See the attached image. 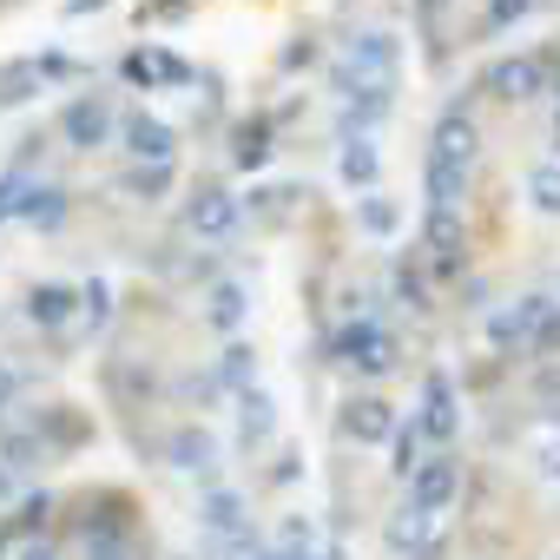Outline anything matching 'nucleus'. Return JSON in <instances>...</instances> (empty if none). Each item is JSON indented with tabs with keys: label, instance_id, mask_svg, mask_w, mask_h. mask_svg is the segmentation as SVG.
Listing matches in <instances>:
<instances>
[{
	"label": "nucleus",
	"instance_id": "obj_22",
	"mask_svg": "<svg viewBox=\"0 0 560 560\" xmlns=\"http://www.w3.org/2000/svg\"><path fill=\"white\" fill-rule=\"evenodd\" d=\"M270 435V396L244 389V442H264Z\"/></svg>",
	"mask_w": 560,
	"mask_h": 560
},
{
	"label": "nucleus",
	"instance_id": "obj_11",
	"mask_svg": "<svg viewBox=\"0 0 560 560\" xmlns=\"http://www.w3.org/2000/svg\"><path fill=\"white\" fill-rule=\"evenodd\" d=\"M73 304H86V291H73V284H40V291L27 298V317H34L40 330H60V324L73 317Z\"/></svg>",
	"mask_w": 560,
	"mask_h": 560
},
{
	"label": "nucleus",
	"instance_id": "obj_29",
	"mask_svg": "<svg viewBox=\"0 0 560 560\" xmlns=\"http://www.w3.org/2000/svg\"><path fill=\"white\" fill-rule=\"evenodd\" d=\"M534 8V0H488V27H508V21H521Z\"/></svg>",
	"mask_w": 560,
	"mask_h": 560
},
{
	"label": "nucleus",
	"instance_id": "obj_18",
	"mask_svg": "<svg viewBox=\"0 0 560 560\" xmlns=\"http://www.w3.org/2000/svg\"><path fill=\"white\" fill-rule=\"evenodd\" d=\"M211 455H218V448H211L205 429H178V435H172V462H178V468H211Z\"/></svg>",
	"mask_w": 560,
	"mask_h": 560
},
{
	"label": "nucleus",
	"instance_id": "obj_20",
	"mask_svg": "<svg viewBox=\"0 0 560 560\" xmlns=\"http://www.w3.org/2000/svg\"><path fill=\"white\" fill-rule=\"evenodd\" d=\"M343 178L350 185H376V145L370 139H350L343 145Z\"/></svg>",
	"mask_w": 560,
	"mask_h": 560
},
{
	"label": "nucleus",
	"instance_id": "obj_23",
	"mask_svg": "<svg viewBox=\"0 0 560 560\" xmlns=\"http://www.w3.org/2000/svg\"><path fill=\"white\" fill-rule=\"evenodd\" d=\"M165 185H172V165H139V172L126 178V191H132V198H159Z\"/></svg>",
	"mask_w": 560,
	"mask_h": 560
},
{
	"label": "nucleus",
	"instance_id": "obj_19",
	"mask_svg": "<svg viewBox=\"0 0 560 560\" xmlns=\"http://www.w3.org/2000/svg\"><path fill=\"white\" fill-rule=\"evenodd\" d=\"M527 198H534V211L560 218V165H534L527 172Z\"/></svg>",
	"mask_w": 560,
	"mask_h": 560
},
{
	"label": "nucleus",
	"instance_id": "obj_9",
	"mask_svg": "<svg viewBox=\"0 0 560 560\" xmlns=\"http://www.w3.org/2000/svg\"><path fill=\"white\" fill-rule=\"evenodd\" d=\"M416 429H422L429 442H455V396H448V376H429V389H422V416H416Z\"/></svg>",
	"mask_w": 560,
	"mask_h": 560
},
{
	"label": "nucleus",
	"instance_id": "obj_4",
	"mask_svg": "<svg viewBox=\"0 0 560 560\" xmlns=\"http://www.w3.org/2000/svg\"><path fill=\"white\" fill-rule=\"evenodd\" d=\"M540 80H547V67H540L534 54H514V60H494L481 86H488L494 100H534V93H540Z\"/></svg>",
	"mask_w": 560,
	"mask_h": 560
},
{
	"label": "nucleus",
	"instance_id": "obj_31",
	"mask_svg": "<svg viewBox=\"0 0 560 560\" xmlns=\"http://www.w3.org/2000/svg\"><path fill=\"white\" fill-rule=\"evenodd\" d=\"M284 205H291V191H257V211L264 218H284Z\"/></svg>",
	"mask_w": 560,
	"mask_h": 560
},
{
	"label": "nucleus",
	"instance_id": "obj_5",
	"mask_svg": "<svg viewBox=\"0 0 560 560\" xmlns=\"http://www.w3.org/2000/svg\"><path fill=\"white\" fill-rule=\"evenodd\" d=\"M60 132H67V145H106V132H113V106H106L100 93H80V100L60 113Z\"/></svg>",
	"mask_w": 560,
	"mask_h": 560
},
{
	"label": "nucleus",
	"instance_id": "obj_34",
	"mask_svg": "<svg viewBox=\"0 0 560 560\" xmlns=\"http://www.w3.org/2000/svg\"><path fill=\"white\" fill-rule=\"evenodd\" d=\"M540 468H547V481H560V442L547 448V462H540Z\"/></svg>",
	"mask_w": 560,
	"mask_h": 560
},
{
	"label": "nucleus",
	"instance_id": "obj_37",
	"mask_svg": "<svg viewBox=\"0 0 560 560\" xmlns=\"http://www.w3.org/2000/svg\"><path fill=\"white\" fill-rule=\"evenodd\" d=\"M553 100H560V86H553Z\"/></svg>",
	"mask_w": 560,
	"mask_h": 560
},
{
	"label": "nucleus",
	"instance_id": "obj_2",
	"mask_svg": "<svg viewBox=\"0 0 560 560\" xmlns=\"http://www.w3.org/2000/svg\"><path fill=\"white\" fill-rule=\"evenodd\" d=\"M185 231H191V237H231V231H237V198L218 191V185L191 191V198H185Z\"/></svg>",
	"mask_w": 560,
	"mask_h": 560
},
{
	"label": "nucleus",
	"instance_id": "obj_30",
	"mask_svg": "<svg viewBox=\"0 0 560 560\" xmlns=\"http://www.w3.org/2000/svg\"><path fill=\"white\" fill-rule=\"evenodd\" d=\"M244 357H250L244 343H231V350H224V383H237V389H244V376H250V363H244Z\"/></svg>",
	"mask_w": 560,
	"mask_h": 560
},
{
	"label": "nucleus",
	"instance_id": "obj_32",
	"mask_svg": "<svg viewBox=\"0 0 560 560\" xmlns=\"http://www.w3.org/2000/svg\"><path fill=\"white\" fill-rule=\"evenodd\" d=\"M8 402H14V370L0 363V409H8Z\"/></svg>",
	"mask_w": 560,
	"mask_h": 560
},
{
	"label": "nucleus",
	"instance_id": "obj_3",
	"mask_svg": "<svg viewBox=\"0 0 560 560\" xmlns=\"http://www.w3.org/2000/svg\"><path fill=\"white\" fill-rule=\"evenodd\" d=\"M455 481H462L455 455H429V462L409 475V508H422V514H442V508L455 501Z\"/></svg>",
	"mask_w": 560,
	"mask_h": 560
},
{
	"label": "nucleus",
	"instance_id": "obj_36",
	"mask_svg": "<svg viewBox=\"0 0 560 560\" xmlns=\"http://www.w3.org/2000/svg\"><path fill=\"white\" fill-rule=\"evenodd\" d=\"M8 488H14V468H0V494H8Z\"/></svg>",
	"mask_w": 560,
	"mask_h": 560
},
{
	"label": "nucleus",
	"instance_id": "obj_28",
	"mask_svg": "<svg viewBox=\"0 0 560 560\" xmlns=\"http://www.w3.org/2000/svg\"><path fill=\"white\" fill-rule=\"evenodd\" d=\"M396 468H402V475H416V468H422V448H416V429H396Z\"/></svg>",
	"mask_w": 560,
	"mask_h": 560
},
{
	"label": "nucleus",
	"instance_id": "obj_25",
	"mask_svg": "<svg viewBox=\"0 0 560 560\" xmlns=\"http://www.w3.org/2000/svg\"><path fill=\"white\" fill-rule=\"evenodd\" d=\"M422 521H429V514H422V508H402V514H396V521H389V547H409V540H416V534H422Z\"/></svg>",
	"mask_w": 560,
	"mask_h": 560
},
{
	"label": "nucleus",
	"instance_id": "obj_15",
	"mask_svg": "<svg viewBox=\"0 0 560 560\" xmlns=\"http://www.w3.org/2000/svg\"><path fill=\"white\" fill-rule=\"evenodd\" d=\"M21 218H27V224H40V231H54V224L67 218V191H60V185H34V191H27V205H21Z\"/></svg>",
	"mask_w": 560,
	"mask_h": 560
},
{
	"label": "nucleus",
	"instance_id": "obj_16",
	"mask_svg": "<svg viewBox=\"0 0 560 560\" xmlns=\"http://www.w3.org/2000/svg\"><path fill=\"white\" fill-rule=\"evenodd\" d=\"M47 455L40 429H14V435H0V468H34Z\"/></svg>",
	"mask_w": 560,
	"mask_h": 560
},
{
	"label": "nucleus",
	"instance_id": "obj_8",
	"mask_svg": "<svg viewBox=\"0 0 560 560\" xmlns=\"http://www.w3.org/2000/svg\"><path fill=\"white\" fill-rule=\"evenodd\" d=\"M126 80H132V86H178V80H191V73H185V60H172L165 47H132V54H126Z\"/></svg>",
	"mask_w": 560,
	"mask_h": 560
},
{
	"label": "nucleus",
	"instance_id": "obj_14",
	"mask_svg": "<svg viewBox=\"0 0 560 560\" xmlns=\"http://www.w3.org/2000/svg\"><path fill=\"white\" fill-rule=\"evenodd\" d=\"M429 250H435L442 270L462 264V224H455V211H429Z\"/></svg>",
	"mask_w": 560,
	"mask_h": 560
},
{
	"label": "nucleus",
	"instance_id": "obj_12",
	"mask_svg": "<svg viewBox=\"0 0 560 560\" xmlns=\"http://www.w3.org/2000/svg\"><path fill=\"white\" fill-rule=\"evenodd\" d=\"M244 284H231V277H224V284H211V298H205V317L218 324V330H237L244 324Z\"/></svg>",
	"mask_w": 560,
	"mask_h": 560
},
{
	"label": "nucleus",
	"instance_id": "obj_6",
	"mask_svg": "<svg viewBox=\"0 0 560 560\" xmlns=\"http://www.w3.org/2000/svg\"><path fill=\"white\" fill-rule=\"evenodd\" d=\"M126 152H132L139 165H172V126L152 119V113H132V119H126Z\"/></svg>",
	"mask_w": 560,
	"mask_h": 560
},
{
	"label": "nucleus",
	"instance_id": "obj_13",
	"mask_svg": "<svg viewBox=\"0 0 560 560\" xmlns=\"http://www.w3.org/2000/svg\"><path fill=\"white\" fill-rule=\"evenodd\" d=\"M350 60H357V73H376V80L389 86V73H396V40H389V34H363Z\"/></svg>",
	"mask_w": 560,
	"mask_h": 560
},
{
	"label": "nucleus",
	"instance_id": "obj_7",
	"mask_svg": "<svg viewBox=\"0 0 560 560\" xmlns=\"http://www.w3.org/2000/svg\"><path fill=\"white\" fill-rule=\"evenodd\" d=\"M468 159H475V126H468L462 113H448V119L435 126V145H429V165H442V172H468Z\"/></svg>",
	"mask_w": 560,
	"mask_h": 560
},
{
	"label": "nucleus",
	"instance_id": "obj_21",
	"mask_svg": "<svg viewBox=\"0 0 560 560\" xmlns=\"http://www.w3.org/2000/svg\"><path fill=\"white\" fill-rule=\"evenodd\" d=\"M237 521H244L237 494H224V488H218V494L205 501V527H218V534H237Z\"/></svg>",
	"mask_w": 560,
	"mask_h": 560
},
{
	"label": "nucleus",
	"instance_id": "obj_33",
	"mask_svg": "<svg viewBox=\"0 0 560 560\" xmlns=\"http://www.w3.org/2000/svg\"><path fill=\"white\" fill-rule=\"evenodd\" d=\"M442 8H448V0H422V27H435V21H442Z\"/></svg>",
	"mask_w": 560,
	"mask_h": 560
},
{
	"label": "nucleus",
	"instance_id": "obj_27",
	"mask_svg": "<svg viewBox=\"0 0 560 560\" xmlns=\"http://www.w3.org/2000/svg\"><path fill=\"white\" fill-rule=\"evenodd\" d=\"M363 224L370 231H396V205L389 198H363Z\"/></svg>",
	"mask_w": 560,
	"mask_h": 560
},
{
	"label": "nucleus",
	"instance_id": "obj_1",
	"mask_svg": "<svg viewBox=\"0 0 560 560\" xmlns=\"http://www.w3.org/2000/svg\"><path fill=\"white\" fill-rule=\"evenodd\" d=\"M337 357H343L350 370H363V376H383V370H396V337L376 330V324H350V330L337 337Z\"/></svg>",
	"mask_w": 560,
	"mask_h": 560
},
{
	"label": "nucleus",
	"instance_id": "obj_17",
	"mask_svg": "<svg viewBox=\"0 0 560 560\" xmlns=\"http://www.w3.org/2000/svg\"><path fill=\"white\" fill-rule=\"evenodd\" d=\"M244 172H257L264 159H270V126L264 119H250V126H237V152H231Z\"/></svg>",
	"mask_w": 560,
	"mask_h": 560
},
{
	"label": "nucleus",
	"instance_id": "obj_35",
	"mask_svg": "<svg viewBox=\"0 0 560 560\" xmlns=\"http://www.w3.org/2000/svg\"><path fill=\"white\" fill-rule=\"evenodd\" d=\"M21 560H54V547H47V540H40V547H27V553H21Z\"/></svg>",
	"mask_w": 560,
	"mask_h": 560
},
{
	"label": "nucleus",
	"instance_id": "obj_24",
	"mask_svg": "<svg viewBox=\"0 0 560 560\" xmlns=\"http://www.w3.org/2000/svg\"><path fill=\"white\" fill-rule=\"evenodd\" d=\"M27 191H34V185H27L21 172H8V178H0V218H21V205H27Z\"/></svg>",
	"mask_w": 560,
	"mask_h": 560
},
{
	"label": "nucleus",
	"instance_id": "obj_10",
	"mask_svg": "<svg viewBox=\"0 0 560 560\" xmlns=\"http://www.w3.org/2000/svg\"><path fill=\"white\" fill-rule=\"evenodd\" d=\"M343 429H350L357 442H396V409L376 402V396H357V402L343 409Z\"/></svg>",
	"mask_w": 560,
	"mask_h": 560
},
{
	"label": "nucleus",
	"instance_id": "obj_26",
	"mask_svg": "<svg viewBox=\"0 0 560 560\" xmlns=\"http://www.w3.org/2000/svg\"><path fill=\"white\" fill-rule=\"evenodd\" d=\"M86 560H132L119 534H86Z\"/></svg>",
	"mask_w": 560,
	"mask_h": 560
}]
</instances>
